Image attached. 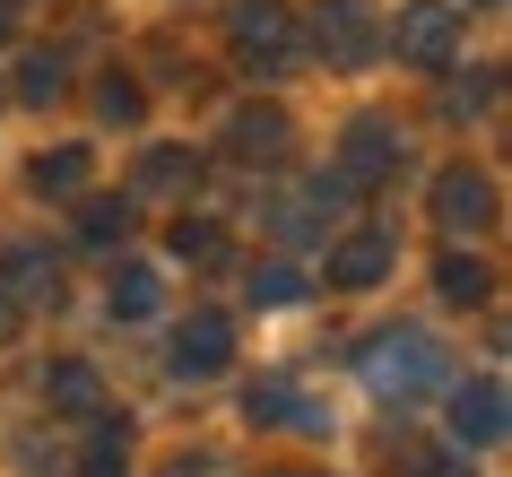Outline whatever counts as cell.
Segmentation results:
<instances>
[{"label": "cell", "mask_w": 512, "mask_h": 477, "mask_svg": "<svg viewBox=\"0 0 512 477\" xmlns=\"http://www.w3.org/2000/svg\"><path fill=\"white\" fill-rule=\"evenodd\" d=\"M356 373H365L382 399H417V391H434V382L452 373V356H443V339H434V330L400 321V330H374V339L356 347Z\"/></svg>", "instance_id": "cell-1"}, {"label": "cell", "mask_w": 512, "mask_h": 477, "mask_svg": "<svg viewBox=\"0 0 512 477\" xmlns=\"http://www.w3.org/2000/svg\"><path fill=\"white\" fill-rule=\"evenodd\" d=\"M400 157H408V139H400V122H382V113H356L348 131H339V183H348V191L391 183Z\"/></svg>", "instance_id": "cell-2"}, {"label": "cell", "mask_w": 512, "mask_h": 477, "mask_svg": "<svg viewBox=\"0 0 512 477\" xmlns=\"http://www.w3.org/2000/svg\"><path fill=\"white\" fill-rule=\"evenodd\" d=\"M313 53H322L330 70H365V61L382 53L374 9H365V0H322V9H313Z\"/></svg>", "instance_id": "cell-3"}, {"label": "cell", "mask_w": 512, "mask_h": 477, "mask_svg": "<svg viewBox=\"0 0 512 477\" xmlns=\"http://www.w3.org/2000/svg\"><path fill=\"white\" fill-rule=\"evenodd\" d=\"M391 53L417 61V70H452V53H460V18H452V0H408L400 27H391Z\"/></svg>", "instance_id": "cell-4"}, {"label": "cell", "mask_w": 512, "mask_h": 477, "mask_svg": "<svg viewBox=\"0 0 512 477\" xmlns=\"http://www.w3.org/2000/svg\"><path fill=\"white\" fill-rule=\"evenodd\" d=\"M226 35H235V53L252 61V70H270V79L296 61V18H287L278 0H243L235 18H226Z\"/></svg>", "instance_id": "cell-5"}, {"label": "cell", "mask_w": 512, "mask_h": 477, "mask_svg": "<svg viewBox=\"0 0 512 477\" xmlns=\"http://www.w3.org/2000/svg\"><path fill=\"white\" fill-rule=\"evenodd\" d=\"M226 365H235V321L217 313V304H191V321L174 330V373L183 382H209Z\"/></svg>", "instance_id": "cell-6"}, {"label": "cell", "mask_w": 512, "mask_h": 477, "mask_svg": "<svg viewBox=\"0 0 512 477\" xmlns=\"http://www.w3.org/2000/svg\"><path fill=\"white\" fill-rule=\"evenodd\" d=\"M504 425H512L504 382H495V373H469V382L452 391V434H460V451H495V443H504Z\"/></svg>", "instance_id": "cell-7"}, {"label": "cell", "mask_w": 512, "mask_h": 477, "mask_svg": "<svg viewBox=\"0 0 512 477\" xmlns=\"http://www.w3.org/2000/svg\"><path fill=\"white\" fill-rule=\"evenodd\" d=\"M0 295L9 304H61V252L53 243H0Z\"/></svg>", "instance_id": "cell-8"}, {"label": "cell", "mask_w": 512, "mask_h": 477, "mask_svg": "<svg viewBox=\"0 0 512 477\" xmlns=\"http://www.w3.org/2000/svg\"><path fill=\"white\" fill-rule=\"evenodd\" d=\"M434 226H443V235H486V226H495V183H486L478 165H452V174L434 183Z\"/></svg>", "instance_id": "cell-9"}, {"label": "cell", "mask_w": 512, "mask_h": 477, "mask_svg": "<svg viewBox=\"0 0 512 477\" xmlns=\"http://www.w3.org/2000/svg\"><path fill=\"white\" fill-rule=\"evenodd\" d=\"M391 261H400V243L382 235V226H356L348 243H330V287L365 295V287H382V278H391Z\"/></svg>", "instance_id": "cell-10"}, {"label": "cell", "mask_w": 512, "mask_h": 477, "mask_svg": "<svg viewBox=\"0 0 512 477\" xmlns=\"http://www.w3.org/2000/svg\"><path fill=\"white\" fill-rule=\"evenodd\" d=\"M131 217H139L131 191H79V200H70V235H79L87 252H122V243H131Z\"/></svg>", "instance_id": "cell-11"}, {"label": "cell", "mask_w": 512, "mask_h": 477, "mask_svg": "<svg viewBox=\"0 0 512 477\" xmlns=\"http://www.w3.org/2000/svg\"><path fill=\"white\" fill-rule=\"evenodd\" d=\"M243 417H252V425H304V434H322V425H330L322 408L287 382V373H261V382L243 391Z\"/></svg>", "instance_id": "cell-12"}, {"label": "cell", "mask_w": 512, "mask_h": 477, "mask_svg": "<svg viewBox=\"0 0 512 477\" xmlns=\"http://www.w3.org/2000/svg\"><path fill=\"white\" fill-rule=\"evenodd\" d=\"M44 399H53L61 417H105V382H96V365H87V356L44 365Z\"/></svg>", "instance_id": "cell-13"}, {"label": "cell", "mask_w": 512, "mask_h": 477, "mask_svg": "<svg viewBox=\"0 0 512 477\" xmlns=\"http://www.w3.org/2000/svg\"><path fill=\"white\" fill-rule=\"evenodd\" d=\"M157 304H165V278L148 261H122V269H113V287H105V313L113 321H157Z\"/></svg>", "instance_id": "cell-14"}, {"label": "cell", "mask_w": 512, "mask_h": 477, "mask_svg": "<svg viewBox=\"0 0 512 477\" xmlns=\"http://www.w3.org/2000/svg\"><path fill=\"white\" fill-rule=\"evenodd\" d=\"M226 157L278 165V157H287V113H235V131H226Z\"/></svg>", "instance_id": "cell-15"}, {"label": "cell", "mask_w": 512, "mask_h": 477, "mask_svg": "<svg viewBox=\"0 0 512 477\" xmlns=\"http://www.w3.org/2000/svg\"><path fill=\"white\" fill-rule=\"evenodd\" d=\"M434 295H443V304H486V295H495V269H486L478 252H443V261H434Z\"/></svg>", "instance_id": "cell-16"}, {"label": "cell", "mask_w": 512, "mask_h": 477, "mask_svg": "<svg viewBox=\"0 0 512 477\" xmlns=\"http://www.w3.org/2000/svg\"><path fill=\"white\" fill-rule=\"evenodd\" d=\"M304 295H313V278H304L296 261H252V304H261V313H296Z\"/></svg>", "instance_id": "cell-17"}, {"label": "cell", "mask_w": 512, "mask_h": 477, "mask_svg": "<svg viewBox=\"0 0 512 477\" xmlns=\"http://www.w3.org/2000/svg\"><path fill=\"white\" fill-rule=\"evenodd\" d=\"M200 183V157H191V148H148V157H139V191H148V200H174V191H191Z\"/></svg>", "instance_id": "cell-18"}, {"label": "cell", "mask_w": 512, "mask_h": 477, "mask_svg": "<svg viewBox=\"0 0 512 477\" xmlns=\"http://www.w3.org/2000/svg\"><path fill=\"white\" fill-rule=\"evenodd\" d=\"M87 165H96V157H87V148H44V157H35V174H27V183L44 191V200H79V191H87Z\"/></svg>", "instance_id": "cell-19"}, {"label": "cell", "mask_w": 512, "mask_h": 477, "mask_svg": "<svg viewBox=\"0 0 512 477\" xmlns=\"http://www.w3.org/2000/svg\"><path fill=\"white\" fill-rule=\"evenodd\" d=\"M70 96V61L61 53H27L18 61V105H61Z\"/></svg>", "instance_id": "cell-20"}, {"label": "cell", "mask_w": 512, "mask_h": 477, "mask_svg": "<svg viewBox=\"0 0 512 477\" xmlns=\"http://www.w3.org/2000/svg\"><path fill=\"white\" fill-rule=\"evenodd\" d=\"M174 261L217 269V261H226V226H217V217H183V226H174Z\"/></svg>", "instance_id": "cell-21"}, {"label": "cell", "mask_w": 512, "mask_h": 477, "mask_svg": "<svg viewBox=\"0 0 512 477\" xmlns=\"http://www.w3.org/2000/svg\"><path fill=\"white\" fill-rule=\"evenodd\" d=\"M139 105H148V96H139L131 70H105V79H96V113H105V122H139Z\"/></svg>", "instance_id": "cell-22"}, {"label": "cell", "mask_w": 512, "mask_h": 477, "mask_svg": "<svg viewBox=\"0 0 512 477\" xmlns=\"http://www.w3.org/2000/svg\"><path fill=\"white\" fill-rule=\"evenodd\" d=\"M131 451V417H96V443H87V469H122Z\"/></svg>", "instance_id": "cell-23"}, {"label": "cell", "mask_w": 512, "mask_h": 477, "mask_svg": "<svg viewBox=\"0 0 512 477\" xmlns=\"http://www.w3.org/2000/svg\"><path fill=\"white\" fill-rule=\"evenodd\" d=\"M469 113H495V70H469L452 87V122H469Z\"/></svg>", "instance_id": "cell-24"}, {"label": "cell", "mask_w": 512, "mask_h": 477, "mask_svg": "<svg viewBox=\"0 0 512 477\" xmlns=\"http://www.w3.org/2000/svg\"><path fill=\"white\" fill-rule=\"evenodd\" d=\"M417 477H469V451H417Z\"/></svg>", "instance_id": "cell-25"}, {"label": "cell", "mask_w": 512, "mask_h": 477, "mask_svg": "<svg viewBox=\"0 0 512 477\" xmlns=\"http://www.w3.org/2000/svg\"><path fill=\"white\" fill-rule=\"evenodd\" d=\"M18 339V304H9V295H0V347Z\"/></svg>", "instance_id": "cell-26"}, {"label": "cell", "mask_w": 512, "mask_h": 477, "mask_svg": "<svg viewBox=\"0 0 512 477\" xmlns=\"http://www.w3.org/2000/svg\"><path fill=\"white\" fill-rule=\"evenodd\" d=\"M270 477H330V469H270Z\"/></svg>", "instance_id": "cell-27"}, {"label": "cell", "mask_w": 512, "mask_h": 477, "mask_svg": "<svg viewBox=\"0 0 512 477\" xmlns=\"http://www.w3.org/2000/svg\"><path fill=\"white\" fill-rule=\"evenodd\" d=\"M0 44H9V0H0Z\"/></svg>", "instance_id": "cell-28"}, {"label": "cell", "mask_w": 512, "mask_h": 477, "mask_svg": "<svg viewBox=\"0 0 512 477\" xmlns=\"http://www.w3.org/2000/svg\"><path fill=\"white\" fill-rule=\"evenodd\" d=\"M87 477H122V469H87Z\"/></svg>", "instance_id": "cell-29"}]
</instances>
